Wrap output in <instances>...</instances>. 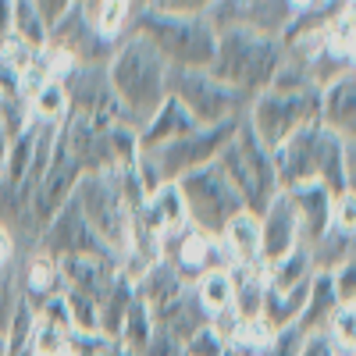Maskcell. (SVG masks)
I'll return each mask as SVG.
<instances>
[{
    "mask_svg": "<svg viewBox=\"0 0 356 356\" xmlns=\"http://www.w3.org/2000/svg\"><path fill=\"white\" fill-rule=\"evenodd\" d=\"M125 36H143L168 61V68L182 72H207L218 50V33L207 18V4H182V0L132 4Z\"/></svg>",
    "mask_w": 356,
    "mask_h": 356,
    "instance_id": "6da1fadb",
    "label": "cell"
},
{
    "mask_svg": "<svg viewBox=\"0 0 356 356\" xmlns=\"http://www.w3.org/2000/svg\"><path fill=\"white\" fill-rule=\"evenodd\" d=\"M168 75H171L168 61L143 36H125L118 43L111 65H107V82L118 100V118L136 136L164 107Z\"/></svg>",
    "mask_w": 356,
    "mask_h": 356,
    "instance_id": "7a4b0ae2",
    "label": "cell"
},
{
    "mask_svg": "<svg viewBox=\"0 0 356 356\" xmlns=\"http://www.w3.org/2000/svg\"><path fill=\"white\" fill-rule=\"evenodd\" d=\"M275 171H278V186L296 189V186H324L332 196L346 193V178H349V157H346V143L332 136L321 122L300 129L289 143H282L275 150Z\"/></svg>",
    "mask_w": 356,
    "mask_h": 356,
    "instance_id": "3957f363",
    "label": "cell"
},
{
    "mask_svg": "<svg viewBox=\"0 0 356 356\" xmlns=\"http://www.w3.org/2000/svg\"><path fill=\"white\" fill-rule=\"evenodd\" d=\"M282 65H285L282 40L257 36L250 29H228V33H218L211 75L221 79L228 89H235L246 104H253L260 93L271 89Z\"/></svg>",
    "mask_w": 356,
    "mask_h": 356,
    "instance_id": "277c9868",
    "label": "cell"
},
{
    "mask_svg": "<svg viewBox=\"0 0 356 356\" xmlns=\"http://www.w3.org/2000/svg\"><path fill=\"white\" fill-rule=\"evenodd\" d=\"M72 200L82 211V218L93 225V232L111 246V253L122 260L129 243H132V221H136L139 211H136V203L125 196L118 171L82 175Z\"/></svg>",
    "mask_w": 356,
    "mask_h": 356,
    "instance_id": "5b68a950",
    "label": "cell"
},
{
    "mask_svg": "<svg viewBox=\"0 0 356 356\" xmlns=\"http://www.w3.org/2000/svg\"><path fill=\"white\" fill-rule=\"evenodd\" d=\"M218 168L228 175V182L235 186V193L243 196L250 214H264V207L282 193L278 171H275V154L250 132L246 114H243L239 129H235L232 143L221 150Z\"/></svg>",
    "mask_w": 356,
    "mask_h": 356,
    "instance_id": "8992f818",
    "label": "cell"
},
{
    "mask_svg": "<svg viewBox=\"0 0 356 356\" xmlns=\"http://www.w3.org/2000/svg\"><path fill=\"white\" fill-rule=\"evenodd\" d=\"M178 196H182V207H186V218L196 232L211 235V239H221L225 228L239 218V214H250L243 196L235 193V186L228 182V175L214 164H207L186 178L175 182Z\"/></svg>",
    "mask_w": 356,
    "mask_h": 356,
    "instance_id": "52a82bcc",
    "label": "cell"
},
{
    "mask_svg": "<svg viewBox=\"0 0 356 356\" xmlns=\"http://www.w3.org/2000/svg\"><path fill=\"white\" fill-rule=\"evenodd\" d=\"M317 122H321V89H267L246 107L250 132L271 154L300 129Z\"/></svg>",
    "mask_w": 356,
    "mask_h": 356,
    "instance_id": "ba28073f",
    "label": "cell"
},
{
    "mask_svg": "<svg viewBox=\"0 0 356 356\" xmlns=\"http://www.w3.org/2000/svg\"><path fill=\"white\" fill-rule=\"evenodd\" d=\"M168 97L182 107L196 125H228V122H239L246 114V100L228 89L221 79L207 72H182V68H171L168 75Z\"/></svg>",
    "mask_w": 356,
    "mask_h": 356,
    "instance_id": "9c48e42d",
    "label": "cell"
},
{
    "mask_svg": "<svg viewBox=\"0 0 356 356\" xmlns=\"http://www.w3.org/2000/svg\"><path fill=\"white\" fill-rule=\"evenodd\" d=\"M36 250L47 253V257H54V260L93 257V260H111V264L122 267V260L111 253V246L93 232V225L82 218V211L75 207V200L65 203L61 211L50 218V225L40 232V239H36Z\"/></svg>",
    "mask_w": 356,
    "mask_h": 356,
    "instance_id": "30bf717a",
    "label": "cell"
},
{
    "mask_svg": "<svg viewBox=\"0 0 356 356\" xmlns=\"http://www.w3.org/2000/svg\"><path fill=\"white\" fill-rule=\"evenodd\" d=\"M257 221H260V267H271L303 246L300 218H296V207L285 193H278L267 203L264 214H257Z\"/></svg>",
    "mask_w": 356,
    "mask_h": 356,
    "instance_id": "8fae6325",
    "label": "cell"
},
{
    "mask_svg": "<svg viewBox=\"0 0 356 356\" xmlns=\"http://www.w3.org/2000/svg\"><path fill=\"white\" fill-rule=\"evenodd\" d=\"M321 125L356 146V72H346L321 89Z\"/></svg>",
    "mask_w": 356,
    "mask_h": 356,
    "instance_id": "7c38bea8",
    "label": "cell"
},
{
    "mask_svg": "<svg viewBox=\"0 0 356 356\" xmlns=\"http://www.w3.org/2000/svg\"><path fill=\"white\" fill-rule=\"evenodd\" d=\"M61 292H65V278H61L57 260L40 253V250H29L18 264V300H25L33 310H40L50 300H57Z\"/></svg>",
    "mask_w": 356,
    "mask_h": 356,
    "instance_id": "4fadbf2b",
    "label": "cell"
},
{
    "mask_svg": "<svg viewBox=\"0 0 356 356\" xmlns=\"http://www.w3.org/2000/svg\"><path fill=\"white\" fill-rule=\"evenodd\" d=\"M292 207H296V218H300V235H303V246L321 243L324 235L332 232V214H335V196L324 189V186H296V189H282Z\"/></svg>",
    "mask_w": 356,
    "mask_h": 356,
    "instance_id": "5bb4252c",
    "label": "cell"
},
{
    "mask_svg": "<svg viewBox=\"0 0 356 356\" xmlns=\"http://www.w3.org/2000/svg\"><path fill=\"white\" fill-rule=\"evenodd\" d=\"M200 125L193 122V118L178 107L171 97L164 100V107L146 122L143 129H139V154H150V150H164V146H171V143H178V139H186L189 132H196Z\"/></svg>",
    "mask_w": 356,
    "mask_h": 356,
    "instance_id": "9a60e30c",
    "label": "cell"
},
{
    "mask_svg": "<svg viewBox=\"0 0 356 356\" xmlns=\"http://www.w3.org/2000/svg\"><path fill=\"white\" fill-rule=\"evenodd\" d=\"M154 321H157V328H161L164 335H171L178 346H186L196 332H203L207 324H211V317L203 314V307H200V300H196L193 285L178 296V300H171L164 310H157Z\"/></svg>",
    "mask_w": 356,
    "mask_h": 356,
    "instance_id": "2e32d148",
    "label": "cell"
},
{
    "mask_svg": "<svg viewBox=\"0 0 356 356\" xmlns=\"http://www.w3.org/2000/svg\"><path fill=\"white\" fill-rule=\"evenodd\" d=\"M132 289H136L139 300L150 307V314H157V310H164L171 300H178V296L189 289V282H182V275H178L168 260H154V264L132 282Z\"/></svg>",
    "mask_w": 356,
    "mask_h": 356,
    "instance_id": "e0dca14e",
    "label": "cell"
},
{
    "mask_svg": "<svg viewBox=\"0 0 356 356\" xmlns=\"http://www.w3.org/2000/svg\"><path fill=\"white\" fill-rule=\"evenodd\" d=\"M296 4H282V0H243V25L257 36L267 40H282L285 29L292 25Z\"/></svg>",
    "mask_w": 356,
    "mask_h": 356,
    "instance_id": "ac0fdd59",
    "label": "cell"
},
{
    "mask_svg": "<svg viewBox=\"0 0 356 356\" xmlns=\"http://www.w3.org/2000/svg\"><path fill=\"white\" fill-rule=\"evenodd\" d=\"M232 267H260V221L257 214H239L221 235Z\"/></svg>",
    "mask_w": 356,
    "mask_h": 356,
    "instance_id": "d6986e66",
    "label": "cell"
},
{
    "mask_svg": "<svg viewBox=\"0 0 356 356\" xmlns=\"http://www.w3.org/2000/svg\"><path fill=\"white\" fill-rule=\"evenodd\" d=\"M154 332H157V321H154L150 307H146L139 296H132L129 314H125V321H122V332H118V342L129 346L136 356H143V349L150 346V339H154Z\"/></svg>",
    "mask_w": 356,
    "mask_h": 356,
    "instance_id": "ffe728a7",
    "label": "cell"
},
{
    "mask_svg": "<svg viewBox=\"0 0 356 356\" xmlns=\"http://www.w3.org/2000/svg\"><path fill=\"white\" fill-rule=\"evenodd\" d=\"M193 292H196V300H200L203 314L211 317V321L232 314V278H228V271H211V275H203V278L193 285Z\"/></svg>",
    "mask_w": 356,
    "mask_h": 356,
    "instance_id": "44dd1931",
    "label": "cell"
},
{
    "mask_svg": "<svg viewBox=\"0 0 356 356\" xmlns=\"http://www.w3.org/2000/svg\"><path fill=\"white\" fill-rule=\"evenodd\" d=\"M11 36L22 43V47H29V50H36V54H43L47 50V29H43V22H40V15H36V4H29V0H18V4H11Z\"/></svg>",
    "mask_w": 356,
    "mask_h": 356,
    "instance_id": "7402d4cb",
    "label": "cell"
},
{
    "mask_svg": "<svg viewBox=\"0 0 356 356\" xmlns=\"http://www.w3.org/2000/svg\"><path fill=\"white\" fill-rule=\"evenodd\" d=\"M228 353H232V346H228V339L214 328V324H207L203 332H196L182 346V356H228Z\"/></svg>",
    "mask_w": 356,
    "mask_h": 356,
    "instance_id": "603a6c76",
    "label": "cell"
},
{
    "mask_svg": "<svg viewBox=\"0 0 356 356\" xmlns=\"http://www.w3.org/2000/svg\"><path fill=\"white\" fill-rule=\"evenodd\" d=\"M328 278H332L339 307H356V257L342 260L335 271H328Z\"/></svg>",
    "mask_w": 356,
    "mask_h": 356,
    "instance_id": "cb8c5ba5",
    "label": "cell"
},
{
    "mask_svg": "<svg viewBox=\"0 0 356 356\" xmlns=\"http://www.w3.org/2000/svg\"><path fill=\"white\" fill-rule=\"evenodd\" d=\"M15 307H18V267H0V332H8Z\"/></svg>",
    "mask_w": 356,
    "mask_h": 356,
    "instance_id": "d4e9b609",
    "label": "cell"
},
{
    "mask_svg": "<svg viewBox=\"0 0 356 356\" xmlns=\"http://www.w3.org/2000/svg\"><path fill=\"white\" fill-rule=\"evenodd\" d=\"M303 332L300 328H296V324H292V328H282V332H275L271 335V342H267L257 356H300V349H303Z\"/></svg>",
    "mask_w": 356,
    "mask_h": 356,
    "instance_id": "484cf974",
    "label": "cell"
},
{
    "mask_svg": "<svg viewBox=\"0 0 356 356\" xmlns=\"http://www.w3.org/2000/svg\"><path fill=\"white\" fill-rule=\"evenodd\" d=\"M79 356H136V353L107 335H79Z\"/></svg>",
    "mask_w": 356,
    "mask_h": 356,
    "instance_id": "4316f807",
    "label": "cell"
},
{
    "mask_svg": "<svg viewBox=\"0 0 356 356\" xmlns=\"http://www.w3.org/2000/svg\"><path fill=\"white\" fill-rule=\"evenodd\" d=\"M332 228L346 239H356V196L346 189L342 196H335V214H332Z\"/></svg>",
    "mask_w": 356,
    "mask_h": 356,
    "instance_id": "83f0119b",
    "label": "cell"
},
{
    "mask_svg": "<svg viewBox=\"0 0 356 356\" xmlns=\"http://www.w3.org/2000/svg\"><path fill=\"white\" fill-rule=\"evenodd\" d=\"M68 11H72V0H36V15L47 29V36H50V29H57L65 22Z\"/></svg>",
    "mask_w": 356,
    "mask_h": 356,
    "instance_id": "f1b7e54d",
    "label": "cell"
},
{
    "mask_svg": "<svg viewBox=\"0 0 356 356\" xmlns=\"http://www.w3.org/2000/svg\"><path fill=\"white\" fill-rule=\"evenodd\" d=\"M300 356H342V349L332 342V335H328V332H314V335H307V339H303Z\"/></svg>",
    "mask_w": 356,
    "mask_h": 356,
    "instance_id": "f546056e",
    "label": "cell"
},
{
    "mask_svg": "<svg viewBox=\"0 0 356 356\" xmlns=\"http://www.w3.org/2000/svg\"><path fill=\"white\" fill-rule=\"evenodd\" d=\"M11 132H8V125L0 122V175H4V164H8V154H11Z\"/></svg>",
    "mask_w": 356,
    "mask_h": 356,
    "instance_id": "4dcf8cb0",
    "label": "cell"
},
{
    "mask_svg": "<svg viewBox=\"0 0 356 356\" xmlns=\"http://www.w3.org/2000/svg\"><path fill=\"white\" fill-rule=\"evenodd\" d=\"M0 356H4V332H0Z\"/></svg>",
    "mask_w": 356,
    "mask_h": 356,
    "instance_id": "1f68e13d",
    "label": "cell"
},
{
    "mask_svg": "<svg viewBox=\"0 0 356 356\" xmlns=\"http://www.w3.org/2000/svg\"><path fill=\"white\" fill-rule=\"evenodd\" d=\"M353 356H356V353H353Z\"/></svg>",
    "mask_w": 356,
    "mask_h": 356,
    "instance_id": "d6a6232c",
    "label": "cell"
}]
</instances>
